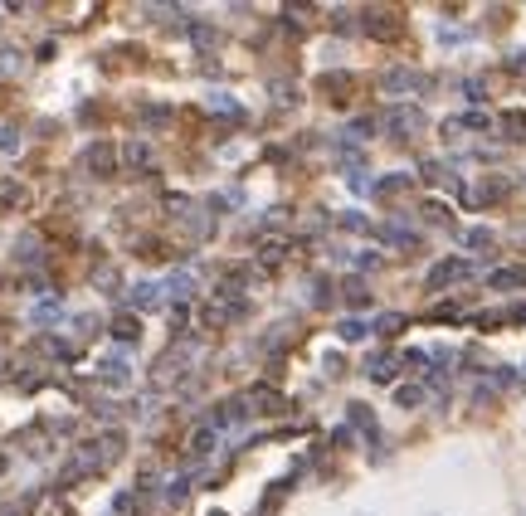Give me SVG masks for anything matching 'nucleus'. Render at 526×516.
Masks as SVG:
<instances>
[{
  "instance_id": "nucleus-10",
  "label": "nucleus",
  "mask_w": 526,
  "mask_h": 516,
  "mask_svg": "<svg viewBox=\"0 0 526 516\" xmlns=\"http://www.w3.org/2000/svg\"><path fill=\"white\" fill-rule=\"evenodd\" d=\"M341 336H346V341H360V336H365V322H341Z\"/></svg>"
},
{
  "instance_id": "nucleus-11",
  "label": "nucleus",
  "mask_w": 526,
  "mask_h": 516,
  "mask_svg": "<svg viewBox=\"0 0 526 516\" xmlns=\"http://www.w3.org/2000/svg\"><path fill=\"white\" fill-rule=\"evenodd\" d=\"M15 146H20V132H15V127H5V132H0V151H15Z\"/></svg>"
},
{
  "instance_id": "nucleus-7",
  "label": "nucleus",
  "mask_w": 526,
  "mask_h": 516,
  "mask_svg": "<svg viewBox=\"0 0 526 516\" xmlns=\"http://www.w3.org/2000/svg\"><path fill=\"white\" fill-rule=\"evenodd\" d=\"M526 283V268H502L492 273V288H522Z\"/></svg>"
},
{
  "instance_id": "nucleus-8",
  "label": "nucleus",
  "mask_w": 526,
  "mask_h": 516,
  "mask_svg": "<svg viewBox=\"0 0 526 516\" xmlns=\"http://www.w3.org/2000/svg\"><path fill=\"white\" fill-rule=\"evenodd\" d=\"M112 336H117V341H137V317H117V322H112Z\"/></svg>"
},
{
  "instance_id": "nucleus-9",
  "label": "nucleus",
  "mask_w": 526,
  "mask_h": 516,
  "mask_svg": "<svg viewBox=\"0 0 526 516\" xmlns=\"http://www.w3.org/2000/svg\"><path fill=\"white\" fill-rule=\"evenodd\" d=\"M395 375V365H390V355H380L375 365H370V380H390Z\"/></svg>"
},
{
  "instance_id": "nucleus-6",
  "label": "nucleus",
  "mask_w": 526,
  "mask_h": 516,
  "mask_svg": "<svg viewBox=\"0 0 526 516\" xmlns=\"http://www.w3.org/2000/svg\"><path fill=\"white\" fill-rule=\"evenodd\" d=\"M210 448H215V429H195V434H191V453H195V458H205Z\"/></svg>"
},
{
  "instance_id": "nucleus-4",
  "label": "nucleus",
  "mask_w": 526,
  "mask_h": 516,
  "mask_svg": "<svg viewBox=\"0 0 526 516\" xmlns=\"http://www.w3.org/2000/svg\"><path fill=\"white\" fill-rule=\"evenodd\" d=\"M161 302V288L156 283H141V288H132V307H156Z\"/></svg>"
},
{
  "instance_id": "nucleus-2",
  "label": "nucleus",
  "mask_w": 526,
  "mask_h": 516,
  "mask_svg": "<svg viewBox=\"0 0 526 516\" xmlns=\"http://www.w3.org/2000/svg\"><path fill=\"white\" fill-rule=\"evenodd\" d=\"M468 263H463V258H448V263H439V268L429 273V283H434V288H448V283H453V278H468Z\"/></svg>"
},
{
  "instance_id": "nucleus-12",
  "label": "nucleus",
  "mask_w": 526,
  "mask_h": 516,
  "mask_svg": "<svg viewBox=\"0 0 526 516\" xmlns=\"http://www.w3.org/2000/svg\"><path fill=\"white\" fill-rule=\"evenodd\" d=\"M419 400H424V390H415V385H405V390H400V405H419Z\"/></svg>"
},
{
  "instance_id": "nucleus-1",
  "label": "nucleus",
  "mask_w": 526,
  "mask_h": 516,
  "mask_svg": "<svg viewBox=\"0 0 526 516\" xmlns=\"http://www.w3.org/2000/svg\"><path fill=\"white\" fill-rule=\"evenodd\" d=\"M112 161H117V151H112L108 141H93V146L84 151V166H88V171H112Z\"/></svg>"
},
{
  "instance_id": "nucleus-5",
  "label": "nucleus",
  "mask_w": 526,
  "mask_h": 516,
  "mask_svg": "<svg viewBox=\"0 0 526 516\" xmlns=\"http://www.w3.org/2000/svg\"><path fill=\"white\" fill-rule=\"evenodd\" d=\"M103 380H108V385H127V365H122V355H108V360H103Z\"/></svg>"
},
{
  "instance_id": "nucleus-3",
  "label": "nucleus",
  "mask_w": 526,
  "mask_h": 516,
  "mask_svg": "<svg viewBox=\"0 0 526 516\" xmlns=\"http://www.w3.org/2000/svg\"><path fill=\"white\" fill-rule=\"evenodd\" d=\"M15 205H25V186L20 181H0V210H15Z\"/></svg>"
}]
</instances>
